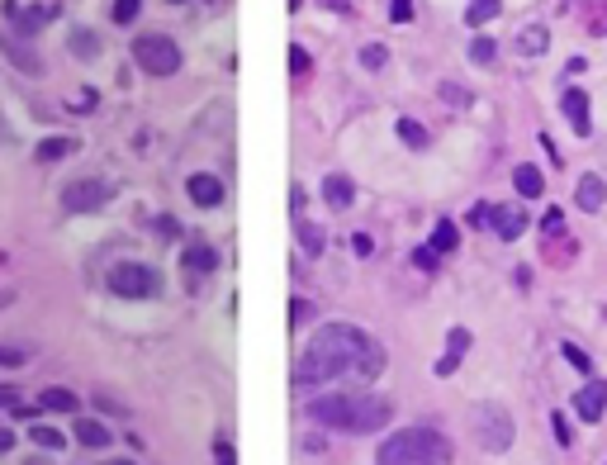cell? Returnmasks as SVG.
<instances>
[{"mask_svg": "<svg viewBox=\"0 0 607 465\" xmlns=\"http://www.w3.org/2000/svg\"><path fill=\"white\" fill-rule=\"evenodd\" d=\"M313 319V304L309 299H290V323H309Z\"/></svg>", "mask_w": 607, "mask_h": 465, "instance_id": "obj_40", "label": "cell"}, {"mask_svg": "<svg viewBox=\"0 0 607 465\" xmlns=\"http://www.w3.org/2000/svg\"><path fill=\"white\" fill-rule=\"evenodd\" d=\"M133 62H138L147 76H176L180 72V43L166 39V33H143V39H133Z\"/></svg>", "mask_w": 607, "mask_h": 465, "instance_id": "obj_4", "label": "cell"}, {"mask_svg": "<svg viewBox=\"0 0 607 465\" xmlns=\"http://www.w3.org/2000/svg\"><path fill=\"white\" fill-rule=\"evenodd\" d=\"M560 352H565V361H569V365H575V371H579V375H594V361H588V356L579 352V347H575V342H565V347H560Z\"/></svg>", "mask_w": 607, "mask_h": 465, "instance_id": "obj_35", "label": "cell"}, {"mask_svg": "<svg viewBox=\"0 0 607 465\" xmlns=\"http://www.w3.org/2000/svg\"><path fill=\"white\" fill-rule=\"evenodd\" d=\"M110 465H138V461H110Z\"/></svg>", "mask_w": 607, "mask_h": 465, "instance_id": "obj_51", "label": "cell"}, {"mask_svg": "<svg viewBox=\"0 0 607 465\" xmlns=\"http://www.w3.org/2000/svg\"><path fill=\"white\" fill-rule=\"evenodd\" d=\"M180 266L190 276H209V271H218V252L209 242H190V247H185V257H180Z\"/></svg>", "mask_w": 607, "mask_h": 465, "instance_id": "obj_16", "label": "cell"}, {"mask_svg": "<svg viewBox=\"0 0 607 465\" xmlns=\"http://www.w3.org/2000/svg\"><path fill=\"white\" fill-rule=\"evenodd\" d=\"M498 10H503V0H470V5H465V24H470V29H475V24H488Z\"/></svg>", "mask_w": 607, "mask_h": 465, "instance_id": "obj_27", "label": "cell"}, {"mask_svg": "<svg viewBox=\"0 0 607 465\" xmlns=\"http://www.w3.org/2000/svg\"><path fill=\"white\" fill-rule=\"evenodd\" d=\"M14 404H20V390H14V385H0V408H14Z\"/></svg>", "mask_w": 607, "mask_h": 465, "instance_id": "obj_46", "label": "cell"}, {"mask_svg": "<svg viewBox=\"0 0 607 465\" xmlns=\"http://www.w3.org/2000/svg\"><path fill=\"white\" fill-rule=\"evenodd\" d=\"M323 5H328L332 14H351V0H323Z\"/></svg>", "mask_w": 607, "mask_h": 465, "instance_id": "obj_49", "label": "cell"}, {"mask_svg": "<svg viewBox=\"0 0 607 465\" xmlns=\"http://www.w3.org/2000/svg\"><path fill=\"white\" fill-rule=\"evenodd\" d=\"M560 114L569 119V128H575L579 138H588V133H594V105H588V91L569 86V91L560 95Z\"/></svg>", "mask_w": 607, "mask_h": 465, "instance_id": "obj_9", "label": "cell"}, {"mask_svg": "<svg viewBox=\"0 0 607 465\" xmlns=\"http://www.w3.org/2000/svg\"><path fill=\"white\" fill-rule=\"evenodd\" d=\"M394 133L413 147V153H427V143H432V133L418 124V119H409V114H399V119H394Z\"/></svg>", "mask_w": 607, "mask_h": 465, "instance_id": "obj_21", "label": "cell"}, {"mask_svg": "<svg viewBox=\"0 0 607 465\" xmlns=\"http://www.w3.org/2000/svg\"><path fill=\"white\" fill-rule=\"evenodd\" d=\"M313 72V62H309V53H304V48L299 43H290V76L295 81H304V76H309Z\"/></svg>", "mask_w": 607, "mask_h": 465, "instance_id": "obj_33", "label": "cell"}, {"mask_svg": "<svg viewBox=\"0 0 607 465\" xmlns=\"http://www.w3.org/2000/svg\"><path fill=\"white\" fill-rule=\"evenodd\" d=\"M185 195H190V205H199V209H218V205L228 199L224 180L209 176V171H195L190 180H185Z\"/></svg>", "mask_w": 607, "mask_h": 465, "instance_id": "obj_10", "label": "cell"}, {"mask_svg": "<svg viewBox=\"0 0 607 465\" xmlns=\"http://www.w3.org/2000/svg\"><path fill=\"white\" fill-rule=\"evenodd\" d=\"M455 242H461V228H455L451 219H436V228H432V252L442 257V252H455Z\"/></svg>", "mask_w": 607, "mask_h": 465, "instance_id": "obj_24", "label": "cell"}, {"mask_svg": "<svg viewBox=\"0 0 607 465\" xmlns=\"http://www.w3.org/2000/svg\"><path fill=\"white\" fill-rule=\"evenodd\" d=\"M370 338L356 323H323L304 342V352L295 361V385L299 390H318V385H332V380L351 375V361L365 347Z\"/></svg>", "mask_w": 607, "mask_h": 465, "instance_id": "obj_1", "label": "cell"}, {"mask_svg": "<svg viewBox=\"0 0 607 465\" xmlns=\"http://www.w3.org/2000/svg\"><path fill=\"white\" fill-rule=\"evenodd\" d=\"M157 232L172 242V238H180V224H176V219H157Z\"/></svg>", "mask_w": 607, "mask_h": 465, "instance_id": "obj_45", "label": "cell"}, {"mask_svg": "<svg viewBox=\"0 0 607 465\" xmlns=\"http://www.w3.org/2000/svg\"><path fill=\"white\" fill-rule=\"evenodd\" d=\"M304 199H309V195H304V186H295V190H290V209H295V214H304Z\"/></svg>", "mask_w": 607, "mask_h": 465, "instance_id": "obj_48", "label": "cell"}, {"mask_svg": "<svg viewBox=\"0 0 607 465\" xmlns=\"http://www.w3.org/2000/svg\"><path fill=\"white\" fill-rule=\"evenodd\" d=\"M172 5H185V0H172Z\"/></svg>", "mask_w": 607, "mask_h": 465, "instance_id": "obj_52", "label": "cell"}, {"mask_svg": "<svg viewBox=\"0 0 607 465\" xmlns=\"http://www.w3.org/2000/svg\"><path fill=\"white\" fill-rule=\"evenodd\" d=\"M10 446H14V432H10V427H0V452H10Z\"/></svg>", "mask_w": 607, "mask_h": 465, "instance_id": "obj_50", "label": "cell"}, {"mask_svg": "<svg viewBox=\"0 0 607 465\" xmlns=\"http://www.w3.org/2000/svg\"><path fill=\"white\" fill-rule=\"evenodd\" d=\"M575 413H579V423H603V413H607V380H588V385L575 394Z\"/></svg>", "mask_w": 607, "mask_h": 465, "instance_id": "obj_11", "label": "cell"}, {"mask_svg": "<svg viewBox=\"0 0 607 465\" xmlns=\"http://www.w3.org/2000/svg\"><path fill=\"white\" fill-rule=\"evenodd\" d=\"M380 371H384V347H380L375 338H370V342L361 347V352H356V361H351V375H356L361 385H375Z\"/></svg>", "mask_w": 607, "mask_h": 465, "instance_id": "obj_14", "label": "cell"}, {"mask_svg": "<svg viewBox=\"0 0 607 465\" xmlns=\"http://www.w3.org/2000/svg\"><path fill=\"white\" fill-rule=\"evenodd\" d=\"M513 190L522 195V199H536L546 190V180H541V171H536L532 162H522V166H513Z\"/></svg>", "mask_w": 607, "mask_h": 465, "instance_id": "obj_19", "label": "cell"}, {"mask_svg": "<svg viewBox=\"0 0 607 465\" xmlns=\"http://www.w3.org/2000/svg\"><path fill=\"white\" fill-rule=\"evenodd\" d=\"M66 153H76V138H43L39 147H33V157H39V162H62Z\"/></svg>", "mask_w": 607, "mask_h": 465, "instance_id": "obj_26", "label": "cell"}, {"mask_svg": "<svg viewBox=\"0 0 607 465\" xmlns=\"http://www.w3.org/2000/svg\"><path fill=\"white\" fill-rule=\"evenodd\" d=\"M110 290L119 294V299H152L162 290V276L152 271L147 261H119V266H110Z\"/></svg>", "mask_w": 607, "mask_h": 465, "instance_id": "obj_5", "label": "cell"}, {"mask_svg": "<svg viewBox=\"0 0 607 465\" xmlns=\"http://www.w3.org/2000/svg\"><path fill=\"white\" fill-rule=\"evenodd\" d=\"M76 442L91 446V452H105V446L114 442V432L100 423V418H81V423H76Z\"/></svg>", "mask_w": 607, "mask_h": 465, "instance_id": "obj_18", "label": "cell"}, {"mask_svg": "<svg viewBox=\"0 0 607 465\" xmlns=\"http://www.w3.org/2000/svg\"><path fill=\"white\" fill-rule=\"evenodd\" d=\"M390 20L394 24H409L413 20V0H390Z\"/></svg>", "mask_w": 607, "mask_h": 465, "instance_id": "obj_39", "label": "cell"}, {"mask_svg": "<svg viewBox=\"0 0 607 465\" xmlns=\"http://www.w3.org/2000/svg\"><path fill=\"white\" fill-rule=\"evenodd\" d=\"M380 465H446L451 461V437L436 427H403L394 437H384Z\"/></svg>", "mask_w": 607, "mask_h": 465, "instance_id": "obj_2", "label": "cell"}, {"mask_svg": "<svg viewBox=\"0 0 607 465\" xmlns=\"http://www.w3.org/2000/svg\"><path fill=\"white\" fill-rule=\"evenodd\" d=\"M29 361V347H10V342H0V365H24Z\"/></svg>", "mask_w": 607, "mask_h": 465, "instance_id": "obj_37", "label": "cell"}, {"mask_svg": "<svg viewBox=\"0 0 607 465\" xmlns=\"http://www.w3.org/2000/svg\"><path fill=\"white\" fill-rule=\"evenodd\" d=\"M465 224H470V228H488V205H470Z\"/></svg>", "mask_w": 607, "mask_h": 465, "instance_id": "obj_43", "label": "cell"}, {"mask_svg": "<svg viewBox=\"0 0 607 465\" xmlns=\"http://www.w3.org/2000/svg\"><path fill=\"white\" fill-rule=\"evenodd\" d=\"M488 232L503 242H517L522 232H527V214L513 209V205H503V209H488Z\"/></svg>", "mask_w": 607, "mask_h": 465, "instance_id": "obj_13", "label": "cell"}, {"mask_svg": "<svg viewBox=\"0 0 607 465\" xmlns=\"http://www.w3.org/2000/svg\"><path fill=\"white\" fill-rule=\"evenodd\" d=\"M470 432H475V442L484 446V452H508L513 437H517V418H513V408L484 399V404L470 408Z\"/></svg>", "mask_w": 607, "mask_h": 465, "instance_id": "obj_3", "label": "cell"}, {"mask_svg": "<svg viewBox=\"0 0 607 465\" xmlns=\"http://www.w3.org/2000/svg\"><path fill=\"white\" fill-rule=\"evenodd\" d=\"M413 266H418V271H427V276H436V252H432V247H418Z\"/></svg>", "mask_w": 607, "mask_h": 465, "instance_id": "obj_38", "label": "cell"}, {"mask_svg": "<svg viewBox=\"0 0 607 465\" xmlns=\"http://www.w3.org/2000/svg\"><path fill=\"white\" fill-rule=\"evenodd\" d=\"M299 252L304 257H323L328 252V232L318 228V224H304L299 219Z\"/></svg>", "mask_w": 607, "mask_h": 465, "instance_id": "obj_22", "label": "cell"}, {"mask_svg": "<svg viewBox=\"0 0 607 465\" xmlns=\"http://www.w3.org/2000/svg\"><path fill=\"white\" fill-rule=\"evenodd\" d=\"M546 43H550V29H546V24H532V29H522V33H517V43H513V48H517L522 57H541V53H546Z\"/></svg>", "mask_w": 607, "mask_h": 465, "instance_id": "obj_20", "label": "cell"}, {"mask_svg": "<svg viewBox=\"0 0 607 465\" xmlns=\"http://www.w3.org/2000/svg\"><path fill=\"white\" fill-rule=\"evenodd\" d=\"M351 252L370 257V252H375V238H370V232H351Z\"/></svg>", "mask_w": 607, "mask_h": 465, "instance_id": "obj_41", "label": "cell"}, {"mask_svg": "<svg viewBox=\"0 0 607 465\" xmlns=\"http://www.w3.org/2000/svg\"><path fill=\"white\" fill-rule=\"evenodd\" d=\"M351 404H356V394H313L304 413H309V423L318 427H342L351 432Z\"/></svg>", "mask_w": 607, "mask_h": 465, "instance_id": "obj_6", "label": "cell"}, {"mask_svg": "<svg viewBox=\"0 0 607 465\" xmlns=\"http://www.w3.org/2000/svg\"><path fill=\"white\" fill-rule=\"evenodd\" d=\"M29 20H33V29H43L48 20H57V5H33V10H29Z\"/></svg>", "mask_w": 607, "mask_h": 465, "instance_id": "obj_42", "label": "cell"}, {"mask_svg": "<svg viewBox=\"0 0 607 465\" xmlns=\"http://www.w3.org/2000/svg\"><path fill=\"white\" fill-rule=\"evenodd\" d=\"M470 347H475L470 328H451V332H446V356H451V361H461V356L470 352Z\"/></svg>", "mask_w": 607, "mask_h": 465, "instance_id": "obj_29", "label": "cell"}, {"mask_svg": "<svg viewBox=\"0 0 607 465\" xmlns=\"http://www.w3.org/2000/svg\"><path fill=\"white\" fill-rule=\"evenodd\" d=\"M29 442L43 446V452H62V446H66L62 427H53V423H33V427H29Z\"/></svg>", "mask_w": 607, "mask_h": 465, "instance_id": "obj_25", "label": "cell"}, {"mask_svg": "<svg viewBox=\"0 0 607 465\" xmlns=\"http://www.w3.org/2000/svg\"><path fill=\"white\" fill-rule=\"evenodd\" d=\"M575 205H579L584 214H598V209L607 205V180L594 176V171H584L579 186H575Z\"/></svg>", "mask_w": 607, "mask_h": 465, "instance_id": "obj_15", "label": "cell"}, {"mask_svg": "<svg viewBox=\"0 0 607 465\" xmlns=\"http://www.w3.org/2000/svg\"><path fill=\"white\" fill-rule=\"evenodd\" d=\"M323 199L332 209H351V205H356V186H351V176H323Z\"/></svg>", "mask_w": 607, "mask_h": 465, "instance_id": "obj_17", "label": "cell"}, {"mask_svg": "<svg viewBox=\"0 0 607 465\" xmlns=\"http://www.w3.org/2000/svg\"><path fill=\"white\" fill-rule=\"evenodd\" d=\"M39 408H48V413H76V394L72 390H43Z\"/></svg>", "mask_w": 607, "mask_h": 465, "instance_id": "obj_28", "label": "cell"}, {"mask_svg": "<svg viewBox=\"0 0 607 465\" xmlns=\"http://www.w3.org/2000/svg\"><path fill=\"white\" fill-rule=\"evenodd\" d=\"M72 57H81V62L100 57V33L95 29H72Z\"/></svg>", "mask_w": 607, "mask_h": 465, "instance_id": "obj_23", "label": "cell"}, {"mask_svg": "<svg viewBox=\"0 0 607 465\" xmlns=\"http://www.w3.org/2000/svg\"><path fill=\"white\" fill-rule=\"evenodd\" d=\"M110 186L105 180H95V176H86V180H72V186L62 190V209L66 214H95V209H105L110 205Z\"/></svg>", "mask_w": 607, "mask_h": 465, "instance_id": "obj_7", "label": "cell"}, {"mask_svg": "<svg viewBox=\"0 0 607 465\" xmlns=\"http://www.w3.org/2000/svg\"><path fill=\"white\" fill-rule=\"evenodd\" d=\"M550 427H555V442H560V446H569V427H565V418H560V413H550Z\"/></svg>", "mask_w": 607, "mask_h": 465, "instance_id": "obj_44", "label": "cell"}, {"mask_svg": "<svg viewBox=\"0 0 607 465\" xmlns=\"http://www.w3.org/2000/svg\"><path fill=\"white\" fill-rule=\"evenodd\" d=\"M390 418H394V408L380 394H356V404H351V432H380Z\"/></svg>", "mask_w": 607, "mask_h": 465, "instance_id": "obj_8", "label": "cell"}, {"mask_svg": "<svg viewBox=\"0 0 607 465\" xmlns=\"http://www.w3.org/2000/svg\"><path fill=\"white\" fill-rule=\"evenodd\" d=\"M384 62H390V48H384V43H365L361 48V66H365V72H380Z\"/></svg>", "mask_w": 607, "mask_h": 465, "instance_id": "obj_32", "label": "cell"}, {"mask_svg": "<svg viewBox=\"0 0 607 465\" xmlns=\"http://www.w3.org/2000/svg\"><path fill=\"white\" fill-rule=\"evenodd\" d=\"M541 238H546V247L550 242H565V214L560 209H550L546 219H541Z\"/></svg>", "mask_w": 607, "mask_h": 465, "instance_id": "obj_31", "label": "cell"}, {"mask_svg": "<svg viewBox=\"0 0 607 465\" xmlns=\"http://www.w3.org/2000/svg\"><path fill=\"white\" fill-rule=\"evenodd\" d=\"M0 53L20 66L24 76H39V72H43V57L29 48V39H14V33H5V29H0Z\"/></svg>", "mask_w": 607, "mask_h": 465, "instance_id": "obj_12", "label": "cell"}, {"mask_svg": "<svg viewBox=\"0 0 607 465\" xmlns=\"http://www.w3.org/2000/svg\"><path fill=\"white\" fill-rule=\"evenodd\" d=\"M143 10V0H114V24H133Z\"/></svg>", "mask_w": 607, "mask_h": 465, "instance_id": "obj_36", "label": "cell"}, {"mask_svg": "<svg viewBox=\"0 0 607 465\" xmlns=\"http://www.w3.org/2000/svg\"><path fill=\"white\" fill-rule=\"evenodd\" d=\"M498 57V39H488V33H479L475 43H470V62H479V66H488Z\"/></svg>", "mask_w": 607, "mask_h": 465, "instance_id": "obj_30", "label": "cell"}, {"mask_svg": "<svg viewBox=\"0 0 607 465\" xmlns=\"http://www.w3.org/2000/svg\"><path fill=\"white\" fill-rule=\"evenodd\" d=\"M95 404H100V408H105V413H124V404H114V399H110V394H95Z\"/></svg>", "mask_w": 607, "mask_h": 465, "instance_id": "obj_47", "label": "cell"}, {"mask_svg": "<svg viewBox=\"0 0 607 465\" xmlns=\"http://www.w3.org/2000/svg\"><path fill=\"white\" fill-rule=\"evenodd\" d=\"M436 91H442V100H446V105H455V110H465V105H470V91H465V86H455V81H442Z\"/></svg>", "mask_w": 607, "mask_h": 465, "instance_id": "obj_34", "label": "cell"}]
</instances>
